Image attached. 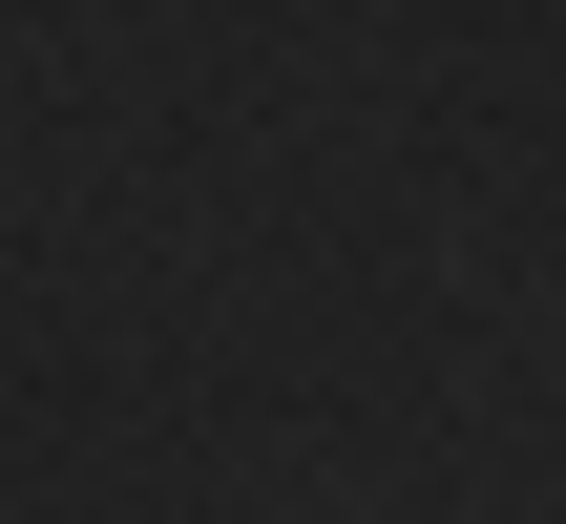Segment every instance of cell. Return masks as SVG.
I'll list each match as a JSON object with an SVG mask.
<instances>
[]
</instances>
